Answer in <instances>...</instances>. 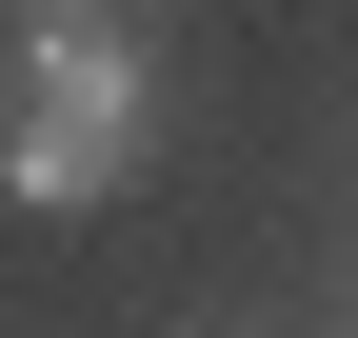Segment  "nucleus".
<instances>
[{"instance_id": "f03ea898", "label": "nucleus", "mask_w": 358, "mask_h": 338, "mask_svg": "<svg viewBox=\"0 0 358 338\" xmlns=\"http://www.w3.org/2000/svg\"><path fill=\"white\" fill-rule=\"evenodd\" d=\"M40 20H80V0H40Z\"/></svg>"}, {"instance_id": "f257e3e1", "label": "nucleus", "mask_w": 358, "mask_h": 338, "mask_svg": "<svg viewBox=\"0 0 358 338\" xmlns=\"http://www.w3.org/2000/svg\"><path fill=\"white\" fill-rule=\"evenodd\" d=\"M159 159V60L120 40V0H80V20L20 40V100H0V179L20 199H120Z\"/></svg>"}]
</instances>
